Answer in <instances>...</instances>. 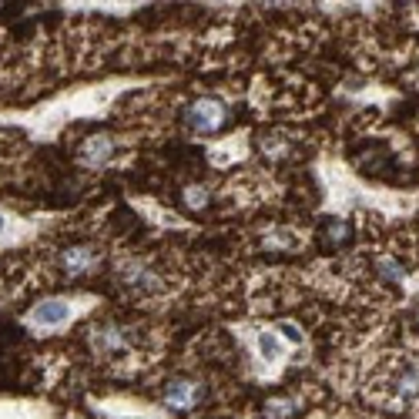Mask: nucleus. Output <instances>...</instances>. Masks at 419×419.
<instances>
[{
  "label": "nucleus",
  "mask_w": 419,
  "mask_h": 419,
  "mask_svg": "<svg viewBox=\"0 0 419 419\" xmlns=\"http://www.w3.org/2000/svg\"><path fill=\"white\" fill-rule=\"evenodd\" d=\"M282 336H288V343L302 345V332H299V329H295V325H282Z\"/></svg>",
  "instance_id": "obj_14"
},
{
  "label": "nucleus",
  "mask_w": 419,
  "mask_h": 419,
  "mask_svg": "<svg viewBox=\"0 0 419 419\" xmlns=\"http://www.w3.org/2000/svg\"><path fill=\"white\" fill-rule=\"evenodd\" d=\"M376 268L382 272V279H389V282H402V275H406L400 262L389 258V255H379V258H376Z\"/></svg>",
  "instance_id": "obj_11"
},
{
  "label": "nucleus",
  "mask_w": 419,
  "mask_h": 419,
  "mask_svg": "<svg viewBox=\"0 0 419 419\" xmlns=\"http://www.w3.org/2000/svg\"><path fill=\"white\" fill-rule=\"evenodd\" d=\"M58 265L67 279H88V275H95L97 265H101V252L91 245H71L60 252Z\"/></svg>",
  "instance_id": "obj_3"
},
{
  "label": "nucleus",
  "mask_w": 419,
  "mask_h": 419,
  "mask_svg": "<svg viewBox=\"0 0 419 419\" xmlns=\"http://www.w3.org/2000/svg\"><path fill=\"white\" fill-rule=\"evenodd\" d=\"M161 400H165L168 409L188 413V409H195L198 402L205 400V386H202L198 379H172V382H165Z\"/></svg>",
  "instance_id": "obj_4"
},
{
  "label": "nucleus",
  "mask_w": 419,
  "mask_h": 419,
  "mask_svg": "<svg viewBox=\"0 0 419 419\" xmlns=\"http://www.w3.org/2000/svg\"><path fill=\"white\" fill-rule=\"evenodd\" d=\"M0 231H3V215H0Z\"/></svg>",
  "instance_id": "obj_15"
},
{
  "label": "nucleus",
  "mask_w": 419,
  "mask_h": 419,
  "mask_svg": "<svg viewBox=\"0 0 419 419\" xmlns=\"http://www.w3.org/2000/svg\"><path fill=\"white\" fill-rule=\"evenodd\" d=\"M258 352H262L265 359H275V356L282 352V345H279V339H275L272 332H262V336H258Z\"/></svg>",
  "instance_id": "obj_13"
},
{
  "label": "nucleus",
  "mask_w": 419,
  "mask_h": 419,
  "mask_svg": "<svg viewBox=\"0 0 419 419\" xmlns=\"http://www.w3.org/2000/svg\"><path fill=\"white\" fill-rule=\"evenodd\" d=\"M121 282L128 288H134V292H145V295L161 288V279H158L145 262H128V265H121Z\"/></svg>",
  "instance_id": "obj_6"
},
{
  "label": "nucleus",
  "mask_w": 419,
  "mask_h": 419,
  "mask_svg": "<svg viewBox=\"0 0 419 419\" xmlns=\"http://www.w3.org/2000/svg\"><path fill=\"white\" fill-rule=\"evenodd\" d=\"M111 154H115V138L95 134V138H88V141L77 148V161H81L84 168H101V165L111 161Z\"/></svg>",
  "instance_id": "obj_5"
},
{
  "label": "nucleus",
  "mask_w": 419,
  "mask_h": 419,
  "mask_svg": "<svg viewBox=\"0 0 419 419\" xmlns=\"http://www.w3.org/2000/svg\"><path fill=\"white\" fill-rule=\"evenodd\" d=\"M319 242H322L325 248H343L352 242V225L345 222V218H329L322 225V231H319Z\"/></svg>",
  "instance_id": "obj_9"
},
{
  "label": "nucleus",
  "mask_w": 419,
  "mask_h": 419,
  "mask_svg": "<svg viewBox=\"0 0 419 419\" xmlns=\"http://www.w3.org/2000/svg\"><path fill=\"white\" fill-rule=\"evenodd\" d=\"M88 343L95 349V356H117L131 343V332L117 322H97L88 329Z\"/></svg>",
  "instance_id": "obj_2"
},
{
  "label": "nucleus",
  "mask_w": 419,
  "mask_h": 419,
  "mask_svg": "<svg viewBox=\"0 0 419 419\" xmlns=\"http://www.w3.org/2000/svg\"><path fill=\"white\" fill-rule=\"evenodd\" d=\"M265 419H292L295 416V402L292 400H268L265 409H262Z\"/></svg>",
  "instance_id": "obj_10"
},
{
  "label": "nucleus",
  "mask_w": 419,
  "mask_h": 419,
  "mask_svg": "<svg viewBox=\"0 0 419 419\" xmlns=\"http://www.w3.org/2000/svg\"><path fill=\"white\" fill-rule=\"evenodd\" d=\"M229 124V108L218 97H198L185 111V128L195 134H215Z\"/></svg>",
  "instance_id": "obj_1"
},
{
  "label": "nucleus",
  "mask_w": 419,
  "mask_h": 419,
  "mask_svg": "<svg viewBox=\"0 0 419 419\" xmlns=\"http://www.w3.org/2000/svg\"><path fill=\"white\" fill-rule=\"evenodd\" d=\"M71 319V305L60 302V299H47V302H40L38 309H34V322L38 325H64Z\"/></svg>",
  "instance_id": "obj_8"
},
{
  "label": "nucleus",
  "mask_w": 419,
  "mask_h": 419,
  "mask_svg": "<svg viewBox=\"0 0 419 419\" xmlns=\"http://www.w3.org/2000/svg\"><path fill=\"white\" fill-rule=\"evenodd\" d=\"M181 202H185L188 208H205V205H208V188H202V185H188V188L181 191Z\"/></svg>",
  "instance_id": "obj_12"
},
{
  "label": "nucleus",
  "mask_w": 419,
  "mask_h": 419,
  "mask_svg": "<svg viewBox=\"0 0 419 419\" xmlns=\"http://www.w3.org/2000/svg\"><path fill=\"white\" fill-rule=\"evenodd\" d=\"M393 396L400 402L416 400L419 396V365L416 362H402L400 369L393 372Z\"/></svg>",
  "instance_id": "obj_7"
}]
</instances>
